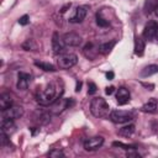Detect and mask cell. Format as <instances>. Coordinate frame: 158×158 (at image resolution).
Wrapping results in <instances>:
<instances>
[{
  "mask_svg": "<svg viewBox=\"0 0 158 158\" xmlns=\"http://www.w3.org/2000/svg\"><path fill=\"white\" fill-rule=\"evenodd\" d=\"M48 157H51V158H62V157H64V153L60 149L54 148V149L48 152Z\"/></svg>",
  "mask_w": 158,
  "mask_h": 158,
  "instance_id": "obj_25",
  "label": "cell"
},
{
  "mask_svg": "<svg viewBox=\"0 0 158 158\" xmlns=\"http://www.w3.org/2000/svg\"><path fill=\"white\" fill-rule=\"evenodd\" d=\"M154 14H156V16L158 17V5L156 6V9H154Z\"/></svg>",
  "mask_w": 158,
  "mask_h": 158,
  "instance_id": "obj_33",
  "label": "cell"
},
{
  "mask_svg": "<svg viewBox=\"0 0 158 158\" xmlns=\"http://www.w3.org/2000/svg\"><path fill=\"white\" fill-rule=\"evenodd\" d=\"M16 130V125L14 122L12 118H1V131L5 132L6 135H11L12 132H15Z\"/></svg>",
  "mask_w": 158,
  "mask_h": 158,
  "instance_id": "obj_14",
  "label": "cell"
},
{
  "mask_svg": "<svg viewBox=\"0 0 158 158\" xmlns=\"http://www.w3.org/2000/svg\"><path fill=\"white\" fill-rule=\"evenodd\" d=\"M74 105V101L73 99H63V98H58L52 105H49V110H51V114H54V115H59L60 112H63L65 109H69L70 106Z\"/></svg>",
  "mask_w": 158,
  "mask_h": 158,
  "instance_id": "obj_5",
  "label": "cell"
},
{
  "mask_svg": "<svg viewBox=\"0 0 158 158\" xmlns=\"http://www.w3.org/2000/svg\"><path fill=\"white\" fill-rule=\"evenodd\" d=\"M157 32H158V22H157V21H149V22L144 26L142 36H143V38L151 41V40H153V38L156 37Z\"/></svg>",
  "mask_w": 158,
  "mask_h": 158,
  "instance_id": "obj_8",
  "label": "cell"
},
{
  "mask_svg": "<svg viewBox=\"0 0 158 158\" xmlns=\"http://www.w3.org/2000/svg\"><path fill=\"white\" fill-rule=\"evenodd\" d=\"M31 81V75L28 73H23V72H20L17 74V89L19 90H26L28 88V84Z\"/></svg>",
  "mask_w": 158,
  "mask_h": 158,
  "instance_id": "obj_12",
  "label": "cell"
},
{
  "mask_svg": "<svg viewBox=\"0 0 158 158\" xmlns=\"http://www.w3.org/2000/svg\"><path fill=\"white\" fill-rule=\"evenodd\" d=\"M157 109H158V106H157L156 99H151V100H148L146 104L142 105L141 111H143V112H146V114H154V112H157Z\"/></svg>",
  "mask_w": 158,
  "mask_h": 158,
  "instance_id": "obj_15",
  "label": "cell"
},
{
  "mask_svg": "<svg viewBox=\"0 0 158 158\" xmlns=\"http://www.w3.org/2000/svg\"><path fill=\"white\" fill-rule=\"evenodd\" d=\"M19 23L22 25V26L27 25V23H28V15H23V16H21V17L19 19Z\"/></svg>",
  "mask_w": 158,
  "mask_h": 158,
  "instance_id": "obj_28",
  "label": "cell"
},
{
  "mask_svg": "<svg viewBox=\"0 0 158 158\" xmlns=\"http://www.w3.org/2000/svg\"><path fill=\"white\" fill-rule=\"evenodd\" d=\"M35 65L38 67L40 69L44 70V72H56V67L51 63H46V62H35Z\"/></svg>",
  "mask_w": 158,
  "mask_h": 158,
  "instance_id": "obj_21",
  "label": "cell"
},
{
  "mask_svg": "<svg viewBox=\"0 0 158 158\" xmlns=\"http://www.w3.org/2000/svg\"><path fill=\"white\" fill-rule=\"evenodd\" d=\"M133 133H135V125L133 123H128V125H126L118 130V135L122 137H131Z\"/></svg>",
  "mask_w": 158,
  "mask_h": 158,
  "instance_id": "obj_20",
  "label": "cell"
},
{
  "mask_svg": "<svg viewBox=\"0 0 158 158\" xmlns=\"http://www.w3.org/2000/svg\"><path fill=\"white\" fill-rule=\"evenodd\" d=\"M36 43H35V41L33 40H26L23 43H22V48L25 49V51H35L36 49Z\"/></svg>",
  "mask_w": 158,
  "mask_h": 158,
  "instance_id": "obj_23",
  "label": "cell"
},
{
  "mask_svg": "<svg viewBox=\"0 0 158 158\" xmlns=\"http://www.w3.org/2000/svg\"><path fill=\"white\" fill-rule=\"evenodd\" d=\"M157 5H158V0H148L144 4V11H146V14H151L152 11H154V9H156Z\"/></svg>",
  "mask_w": 158,
  "mask_h": 158,
  "instance_id": "obj_22",
  "label": "cell"
},
{
  "mask_svg": "<svg viewBox=\"0 0 158 158\" xmlns=\"http://www.w3.org/2000/svg\"><path fill=\"white\" fill-rule=\"evenodd\" d=\"M23 116V109L21 106H10L5 110H1V118H20Z\"/></svg>",
  "mask_w": 158,
  "mask_h": 158,
  "instance_id": "obj_6",
  "label": "cell"
},
{
  "mask_svg": "<svg viewBox=\"0 0 158 158\" xmlns=\"http://www.w3.org/2000/svg\"><path fill=\"white\" fill-rule=\"evenodd\" d=\"M63 42L65 46H69V47H77L81 43V37L75 33V32H68V33H64L63 37H62Z\"/></svg>",
  "mask_w": 158,
  "mask_h": 158,
  "instance_id": "obj_9",
  "label": "cell"
},
{
  "mask_svg": "<svg viewBox=\"0 0 158 158\" xmlns=\"http://www.w3.org/2000/svg\"><path fill=\"white\" fill-rule=\"evenodd\" d=\"M88 10H89V7L86 5L78 6L75 12H74V15L69 19V22H72V23H80V22H83V20L85 19V16L88 14Z\"/></svg>",
  "mask_w": 158,
  "mask_h": 158,
  "instance_id": "obj_10",
  "label": "cell"
},
{
  "mask_svg": "<svg viewBox=\"0 0 158 158\" xmlns=\"http://www.w3.org/2000/svg\"><path fill=\"white\" fill-rule=\"evenodd\" d=\"M135 149H130V152L127 153V157H137V158H139L141 156L138 154V153H136V152H133Z\"/></svg>",
  "mask_w": 158,
  "mask_h": 158,
  "instance_id": "obj_29",
  "label": "cell"
},
{
  "mask_svg": "<svg viewBox=\"0 0 158 158\" xmlns=\"http://www.w3.org/2000/svg\"><path fill=\"white\" fill-rule=\"evenodd\" d=\"M109 118L115 123H127L133 120V114L125 110H111Z\"/></svg>",
  "mask_w": 158,
  "mask_h": 158,
  "instance_id": "obj_4",
  "label": "cell"
},
{
  "mask_svg": "<svg viewBox=\"0 0 158 158\" xmlns=\"http://www.w3.org/2000/svg\"><path fill=\"white\" fill-rule=\"evenodd\" d=\"M156 73H158V64H149V65L144 67V68L141 70L139 75H141L142 78H148V77H151V75H153V74H156Z\"/></svg>",
  "mask_w": 158,
  "mask_h": 158,
  "instance_id": "obj_17",
  "label": "cell"
},
{
  "mask_svg": "<svg viewBox=\"0 0 158 158\" xmlns=\"http://www.w3.org/2000/svg\"><path fill=\"white\" fill-rule=\"evenodd\" d=\"M80 88H81V83L78 81V83H77V89H75V91H80Z\"/></svg>",
  "mask_w": 158,
  "mask_h": 158,
  "instance_id": "obj_32",
  "label": "cell"
},
{
  "mask_svg": "<svg viewBox=\"0 0 158 158\" xmlns=\"http://www.w3.org/2000/svg\"><path fill=\"white\" fill-rule=\"evenodd\" d=\"M64 42L63 40L59 38V35L58 32H54L53 36H52V49H53V53L56 56H59L62 53H64Z\"/></svg>",
  "mask_w": 158,
  "mask_h": 158,
  "instance_id": "obj_11",
  "label": "cell"
},
{
  "mask_svg": "<svg viewBox=\"0 0 158 158\" xmlns=\"http://www.w3.org/2000/svg\"><path fill=\"white\" fill-rule=\"evenodd\" d=\"M144 49H146V43H144V41H143L141 37H136V40H135V53L141 57V56H143Z\"/></svg>",
  "mask_w": 158,
  "mask_h": 158,
  "instance_id": "obj_19",
  "label": "cell"
},
{
  "mask_svg": "<svg viewBox=\"0 0 158 158\" xmlns=\"http://www.w3.org/2000/svg\"><path fill=\"white\" fill-rule=\"evenodd\" d=\"M114 91H115V86H112V85H111V86H107L106 90H105V93H106L107 95H111Z\"/></svg>",
  "mask_w": 158,
  "mask_h": 158,
  "instance_id": "obj_30",
  "label": "cell"
},
{
  "mask_svg": "<svg viewBox=\"0 0 158 158\" xmlns=\"http://www.w3.org/2000/svg\"><path fill=\"white\" fill-rule=\"evenodd\" d=\"M106 78H107L109 80H112V79H114V72H107V73H106Z\"/></svg>",
  "mask_w": 158,
  "mask_h": 158,
  "instance_id": "obj_31",
  "label": "cell"
},
{
  "mask_svg": "<svg viewBox=\"0 0 158 158\" xmlns=\"http://www.w3.org/2000/svg\"><path fill=\"white\" fill-rule=\"evenodd\" d=\"M58 98H60V93H58V88L54 83H49L42 88H38L36 93V100L42 106L52 105Z\"/></svg>",
  "mask_w": 158,
  "mask_h": 158,
  "instance_id": "obj_1",
  "label": "cell"
},
{
  "mask_svg": "<svg viewBox=\"0 0 158 158\" xmlns=\"http://www.w3.org/2000/svg\"><path fill=\"white\" fill-rule=\"evenodd\" d=\"M12 102H14L12 96L9 93H2L0 95V109L1 110H5V109L12 106Z\"/></svg>",
  "mask_w": 158,
  "mask_h": 158,
  "instance_id": "obj_16",
  "label": "cell"
},
{
  "mask_svg": "<svg viewBox=\"0 0 158 158\" xmlns=\"http://www.w3.org/2000/svg\"><path fill=\"white\" fill-rule=\"evenodd\" d=\"M96 23H98V26H100V27H107V26H109V21H107L106 19H104L99 12L96 14Z\"/></svg>",
  "mask_w": 158,
  "mask_h": 158,
  "instance_id": "obj_24",
  "label": "cell"
},
{
  "mask_svg": "<svg viewBox=\"0 0 158 158\" xmlns=\"http://www.w3.org/2000/svg\"><path fill=\"white\" fill-rule=\"evenodd\" d=\"M96 90H98V88H96L95 83L89 81V84H88V94H90V95H91V94H95Z\"/></svg>",
  "mask_w": 158,
  "mask_h": 158,
  "instance_id": "obj_27",
  "label": "cell"
},
{
  "mask_svg": "<svg viewBox=\"0 0 158 158\" xmlns=\"http://www.w3.org/2000/svg\"><path fill=\"white\" fill-rule=\"evenodd\" d=\"M115 44H116V41H110V42L101 43V44L98 47V51H99V53L106 56V54H109V53L111 52V49L115 47Z\"/></svg>",
  "mask_w": 158,
  "mask_h": 158,
  "instance_id": "obj_18",
  "label": "cell"
},
{
  "mask_svg": "<svg viewBox=\"0 0 158 158\" xmlns=\"http://www.w3.org/2000/svg\"><path fill=\"white\" fill-rule=\"evenodd\" d=\"M78 63V57L74 53H62L57 57V65L60 69H69Z\"/></svg>",
  "mask_w": 158,
  "mask_h": 158,
  "instance_id": "obj_3",
  "label": "cell"
},
{
  "mask_svg": "<svg viewBox=\"0 0 158 158\" xmlns=\"http://www.w3.org/2000/svg\"><path fill=\"white\" fill-rule=\"evenodd\" d=\"M112 146H114V147H121L122 149H126V151L136 149V146H135V144H125V143H122V142H114Z\"/></svg>",
  "mask_w": 158,
  "mask_h": 158,
  "instance_id": "obj_26",
  "label": "cell"
},
{
  "mask_svg": "<svg viewBox=\"0 0 158 158\" xmlns=\"http://www.w3.org/2000/svg\"><path fill=\"white\" fill-rule=\"evenodd\" d=\"M116 100H117V104L118 105H125L130 101V91L128 89H126L125 86H121L117 89V93H116Z\"/></svg>",
  "mask_w": 158,
  "mask_h": 158,
  "instance_id": "obj_13",
  "label": "cell"
},
{
  "mask_svg": "<svg viewBox=\"0 0 158 158\" xmlns=\"http://www.w3.org/2000/svg\"><path fill=\"white\" fill-rule=\"evenodd\" d=\"M156 38H157V40H158V32H157V35H156Z\"/></svg>",
  "mask_w": 158,
  "mask_h": 158,
  "instance_id": "obj_34",
  "label": "cell"
},
{
  "mask_svg": "<svg viewBox=\"0 0 158 158\" xmlns=\"http://www.w3.org/2000/svg\"><path fill=\"white\" fill-rule=\"evenodd\" d=\"M90 112L95 117L104 118L110 115V106L104 98H94L90 102Z\"/></svg>",
  "mask_w": 158,
  "mask_h": 158,
  "instance_id": "obj_2",
  "label": "cell"
},
{
  "mask_svg": "<svg viewBox=\"0 0 158 158\" xmlns=\"http://www.w3.org/2000/svg\"><path fill=\"white\" fill-rule=\"evenodd\" d=\"M102 144H104V137H101V136H94V137L86 138L84 141V149L85 151H89V152L96 151Z\"/></svg>",
  "mask_w": 158,
  "mask_h": 158,
  "instance_id": "obj_7",
  "label": "cell"
}]
</instances>
